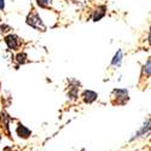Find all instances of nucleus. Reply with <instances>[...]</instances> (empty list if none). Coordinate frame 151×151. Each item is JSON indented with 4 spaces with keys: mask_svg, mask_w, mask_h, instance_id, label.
<instances>
[{
    "mask_svg": "<svg viewBox=\"0 0 151 151\" xmlns=\"http://www.w3.org/2000/svg\"><path fill=\"white\" fill-rule=\"evenodd\" d=\"M1 28H3V32H7L10 29V27L9 26H5V24H4V26H1Z\"/></svg>",
    "mask_w": 151,
    "mask_h": 151,
    "instance_id": "nucleus-13",
    "label": "nucleus"
},
{
    "mask_svg": "<svg viewBox=\"0 0 151 151\" xmlns=\"http://www.w3.org/2000/svg\"><path fill=\"white\" fill-rule=\"evenodd\" d=\"M27 56L24 55V53H18L17 55V57H16V59H17V62L18 63H21V64H23V63H26L27 62Z\"/></svg>",
    "mask_w": 151,
    "mask_h": 151,
    "instance_id": "nucleus-10",
    "label": "nucleus"
},
{
    "mask_svg": "<svg viewBox=\"0 0 151 151\" xmlns=\"http://www.w3.org/2000/svg\"><path fill=\"white\" fill-rule=\"evenodd\" d=\"M17 133L21 138H24V139H27V138L30 137L32 132L26 127V126H23V124H19L18 127H17Z\"/></svg>",
    "mask_w": 151,
    "mask_h": 151,
    "instance_id": "nucleus-4",
    "label": "nucleus"
},
{
    "mask_svg": "<svg viewBox=\"0 0 151 151\" xmlns=\"http://www.w3.org/2000/svg\"><path fill=\"white\" fill-rule=\"evenodd\" d=\"M79 86H80V85L71 86V88L69 90V93H68V96L70 97V99H73V100L76 99V97H78V88H79Z\"/></svg>",
    "mask_w": 151,
    "mask_h": 151,
    "instance_id": "nucleus-8",
    "label": "nucleus"
},
{
    "mask_svg": "<svg viewBox=\"0 0 151 151\" xmlns=\"http://www.w3.org/2000/svg\"><path fill=\"white\" fill-rule=\"evenodd\" d=\"M105 16V7L103 6V7H99V9H97L96 10V12H94V15H93V21H99V19H102L103 17Z\"/></svg>",
    "mask_w": 151,
    "mask_h": 151,
    "instance_id": "nucleus-6",
    "label": "nucleus"
},
{
    "mask_svg": "<svg viewBox=\"0 0 151 151\" xmlns=\"http://www.w3.org/2000/svg\"><path fill=\"white\" fill-rule=\"evenodd\" d=\"M115 94H116L119 104H124L128 100V92H127V90H115Z\"/></svg>",
    "mask_w": 151,
    "mask_h": 151,
    "instance_id": "nucleus-3",
    "label": "nucleus"
},
{
    "mask_svg": "<svg viewBox=\"0 0 151 151\" xmlns=\"http://www.w3.org/2000/svg\"><path fill=\"white\" fill-rule=\"evenodd\" d=\"M4 6H5L4 0H0V10H3V9H4Z\"/></svg>",
    "mask_w": 151,
    "mask_h": 151,
    "instance_id": "nucleus-14",
    "label": "nucleus"
},
{
    "mask_svg": "<svg viewBox=\"0 0 151 151\" xmlns=\"http://www.w3.org/2000/svg\"><path fill=\"white\" fill-rule=\"evenodd\" d=\"M5 41H6V44H7L10 50H16L18 47V37L16 35H14V34L7 35L5 37Z\"/></svg>",
    "mask_w": 151,
    "mask_h": 151,
    "instance_id": "nucleus-2",
    "label": "nucleus"
},
{
    "mask_svg": "<svg viewBox=\"0 0 151 151\" xmlns=\"http://www.w3.org/2000/svg\"><path fill=\"white\" fill-rule=\"evenodd\" d=\"M36 3L41 7H47L50 5V3H51V0H36Z\"/></svg>",
    "mask_w": 151,
    "mask_h": 151,
    "instance_id": "nucleus-11",
    "label": "nucleus"
},
{
    "mask_svg": "<svg viewBox=\"0 0 151 151\" xmlns=\"http://www.w3.org/2000/svg\"><path fill=\"white\" fill-rule=\"evenodd\" d=\"M121 62H122V51H121V50H119V51L116 52V55H115V57H114V59H112L111 64L115 65V67H120Z\"/></svg>",
    "mask_w": 151,
    "mask_h": 151,
    "instance_id": "nucleus-7",
    "label": "nucleus"
},
{
    "mask_svg": "<svg viewBox=\"0 0 151 151\" xmlns=\"http://www.w3.org/2000/svg\"><path fill=\"white\" fill-rule=\"evenodd\" d=\"M149 129H150V121H147V122L143 126V128L135 134V137H140L142 134H145L146 132H149Z\"/></svg>",
    "mask_w": 151,
    "mask_h": 151,
    "instance_id": "nucleus-9",
    "label": "nucleus"
},
{
    "mask_svg": "<svg viewBox=\"0 0 151 151\" xmlns=\"http://www.w3.org/2000/svg\"><path fill=\"white\" fill-rule=\"evenodd\" d=\"M144 73L146 74V76H150V59H147V63L144 67Z\"/></svg>",
    "mask_w": 151,
    "mask_h": 151,
    "instance_id": "nucleus-12",
    "label": "nucleus"
},
{
    "mask_svg": "<svg viewBox=\"0 0 151 151\" xmlns=\"http://www.w3.org/2000/svg\"><path fill=\"white\" fill-rule=\"evenodd\" d=\"M82 98L86 103H92L97 99V93L93 91H85L82 94Z\"/></svg>",
    "mask_w": 151,
    "mask_h": 151,
    "instance_id": "nucleus-5",
    "label": "nucleus"
},
{
    "mask_svg": "<svg viewBox=\"0 0 151 151\" xmlns=\"http://www.w3.org/2000/svg\"><path fill=\"white\" fill-rule=\"evenodd\" d=\"M27 23L29 24L30 27H33L34 29H36V30H41V32H45V30H46V27L44 26L42 21L40 19L39 15L35 14V12L28 16V18H27Z\"/></svg>",
    "mask_w": 151,
    "mask_h": 151,
    "instance_id": "nucleus-1",
    "label": "nucleus"
}]
</instances>
